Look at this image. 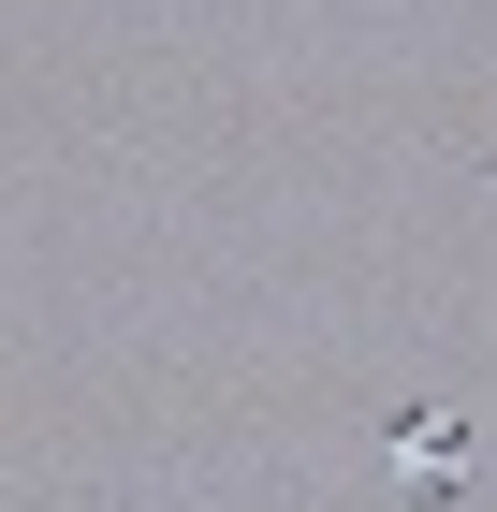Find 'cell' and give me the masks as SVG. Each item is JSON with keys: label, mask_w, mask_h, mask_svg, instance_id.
<instances>
[{"label": "cell", "mask_w": 497, "mask_h": 512, "mask_svg": "<svg viewBox=\"0 0 497 512\" xmlns=\"http://www.w3.org/2000/svg\"><path fill=\"white\" fill-rule=\"evenodd\" d=\"M381 469L439 498V483H468V425H454V410H395V425H381Z\"/></svg>", "instance_id": "cell-1"}]
</instances>
